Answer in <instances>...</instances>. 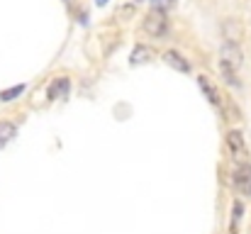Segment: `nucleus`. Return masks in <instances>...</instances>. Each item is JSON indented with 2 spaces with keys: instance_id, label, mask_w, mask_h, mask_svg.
<instances>
[{
  "instance_id": "9d476101",
  "label": "nucleus",
  "mask_w": 251,
  "mask_h": 234,
  "mask_svg": "<svg viewBox=\"0 0 251 234\" xmlns=\"http://www.w3.org/2000/svg\"><path fill=\"white\" fill-rule=\"evenodd\" d=\"M220 69H222V76L227 78V83H229V85H237V88L242 85V83H239V78H237V69H232V66H229V64H225V61H220Z\"/></svg>"
},
{
  "instance_id": "20e7f679",
  "label": "nucleus",
  "mask_w": 251,
  "mask_h": 234,
  "mask_svg": "<svg viewBox=\"0 0 251 234\" xmlns=\"http://www.w3.org/2000/svg\"><path fill=\"white\" fill-rule=\"evenodd\" d=\"M234 185L242 195H251V166L249 163H242L237 166L234 171Z\"/></svg>"
},
{
  "instance_id": "7ed1b4c3",
  "label": "nucleus",
  "mask_w": 251,
  "mask_h": 234,
  "mask_svg": "<svg viewBox=\"0 0 251 234\" xmlns=\"http://www.w3.org/2000/svg\"><path fill=\"white\" fill-rule=\"evenodd\" d=\"M220 56H222V61L229 64L232 69H239V66L244 64V54H242L239 44H234V42H225L222 49H220Z\"/></svg>"
},
{
  "instance_id": "423d86ee",
  "label": "nucleus",
  "mask_w": 251,
  "mask_h": 234,
  "mask_svg": "<svg viewBox=\"0 0 251 234\" xmlns=\"http://www.w3.org/2000/svg\"><path fill=\"white\" fill-rule=\"evenodd\" d=\"M198 83H200L202 93L207 95V100H210L212 105H222V95H220V93H217V88L210 83V78L207 76H198Z\"/></svg>"
},
{
  "instance_id": "1a4fd4ad",
  "label": "nucleus",
  "mask_w": 251,
  "mask_h": 234,
  "mask_svg": "<svg viewBox=\"0 0 251 234\" xmlns=\"http://www.w3.org/2000/svg\"><path fill=\"white\" fill-rule=\"evenodd\" d=\"M17 134V127L12 125V122H7V120H2L0 122V149L7 144V142H12V137Z\"/></svg>"
},
{
  "instance_id": "ddd939ff",
  "label": "nucleus",
  "mask_w": 251,
  "mask_h": 234,
  "mask_svg": "<svg viewBox=\"0 0 251 234\" xmlns=\"http://www.w3.org/2000/svg\"><path fill=\"white\" fill-rule=\"evenodd\" d=\"M95 2H98V5H105V2H107V0H95Z\"/></svg>"
},
{
  "instance_id": "39448f33",
  "label": "nucleus",
  "mask_w": 251,
  "mask_h": 234,
  "mask_svg": "<svg viewBox=\"0 0 251 234\" xmlns=\"http://www.w3.org/2000/svg\"><path fill=\"white\" fill-rule=\"evenodd\" d=\"M227 147H229V152L237 156V158H244L247 156V144H244V137L239 132H229L227 134Z\"/></svg>"
},
{
  "instance_id": "0eeeda50",
  "label": "nucleus",
  "mask_w": 251,
  "mask_h": 234,
  "mask_svg": "<svg viewBox=\"0 0 251 234\" xmlns=\"http://www.w3.org/2000/svg\"><path fill=\"white\" fill-rule=\"evenodd\" d=\"M164 61H166L168 66L178 69L180 74H188V71H190V64H188V61H185V59H183L178 52H173V49H168L166 54H164Z\"/></svg>"
},
{
  "instance_id": "f257e3e1",
  "label": "nucleus",
  "mask_w": 251,
  "mask_h": 234,
  "mask_svg": "<svg viewBox=\"0 0 251 234\" xmlns=\"http://www.w3.org/2000/svg\"><path fill=\"white\" fill-rule=\"evenodd\" d=\"M142 27H144V32L149 34V37H164L168 32V17L164 10H151L147 17H144V22H142Z\"/></svg>"
},
{
  "instance_id": "9b49d317",
  "label": "nucleus",
  "mask_w": 251,
  "mask_h": 234,
  "mask_svg": "<svg viewBox=\"0 0 251 234\" xmlns=\"http://www.w3.org/2000/svg\"><path fill=\"white\" fill-rule=\"evenodd\" d=\"M22 90H25V85H15V88L0 90V100H2V103H10V100H15L17 95H22Z\"/></svg>"
},
{
  "instance_id": "f8f14e48",
  "label": "nucleus",
  "mask_w": 251,
  "mask_h": 234,
  "mask_svg": "<svg viewBox=\"0 0 251 234\" xmlns=\"http://www.w3.org/2000/svg\"><path fill=\"white\" fill-rule=\"evenodd\" d=\"M147 56H151V52L147 47H137L132 52V64H139V61H147Z\"/></svg>"
},
{
  "instance_id": "6e6552de",
  "label": "nucleus",
  "mask_w": 251,
  "mask_h": 234,
  "mask_svg": "<svg viewBox=\"0 0 251 234\" xmlns=\"http://www.w3.org/2000/svg\"><path fill=\"white\" fill-rule=\"evenodd\" d=\"M69 93V78H56L51 85H49V90H47V95L51 98V100H56V98H64Z\"/></svg>"
},
{
  "instance_id": "f03ea898",
  "label": "nucleus",
  "mask_w": 251,
  "mask_h": 234,
  "mask_svg": "<svg viewBox=\"0 0 251 234\" xmlns=\"http://www.w3.org/2000/svg\"><path fill=\"white\" fill-rule=\"evenodd\" d=\"M222 37H225V42H234V44H239L242 39H244V25L237 20V17H227V20H222Z\"/></svg>"
}]
</instances>
